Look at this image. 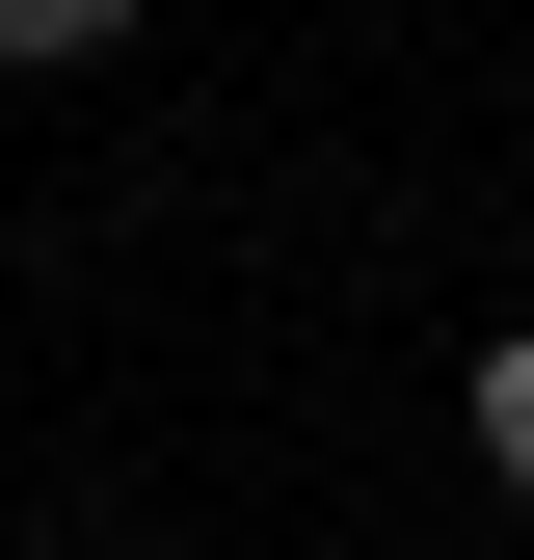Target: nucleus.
I'll list each match as a JSON object with an SVG mask.
<instances>
[{"label": "nucleus", "mask_w": 534, "mask_h": 560, "mask_svg": "<svg viewBox=\"0 0 534 560\" xmlns=\"http://www.w3.org/2000/svg\"><path fill=\"white\" fill-rule=\"evenodd\" d=\"M81 54H134V0H0V81H81Z\"/></svg>", "instance_id": "nucleus-1"}, {"label": "nucleus", "mask_w": 534, "mask_h": 560, "mask_svg": "<svg viewBox=\"0 0 534 560\" xmlns=\"http://www.w3.org/2000/svg\"><path fill=\"white\" fill-rule=\"evenodd\" d=\"M481 480H508V508H534V320L481 347Z\"/></svg>", "instance_id": "nucleus-2"}]
</instances>
